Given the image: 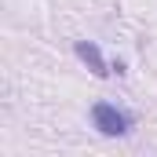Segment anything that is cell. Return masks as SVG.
Returning a JSON list of instances; mask_svg holds the SVG:
<instances>
[{"instance_id":"cell-1","label":"cell","mask_w":157,"mask_h":157,"mask_svg":"<svg viewBox=\"0 0 157 157\" xmlns=\"http://www.w3.org/2000/svg\"><path fill=\"white\" fill-rule=\"evenodd\" d=\"M91 124H95L102 135H124V132H128V117L121 113L113 102H95V106H91Z\"/></svg>"},{"instance_id":"cell-2","label":"cell","mask_w":157,"mask_h":157,"mask_svg":"<svg viewBox=\"0 0 157 157\" xmlns=\"http://www.w3.org/2000/svg\"><path fill=\"white\" fill-rule=\"evenodd\" d=\"M73 48H77V59L88 66V70H91V73H95V77H106V73H110V70H106V59H102V51H99L91 40H77Z\"/></svg>"}]
</instances>
